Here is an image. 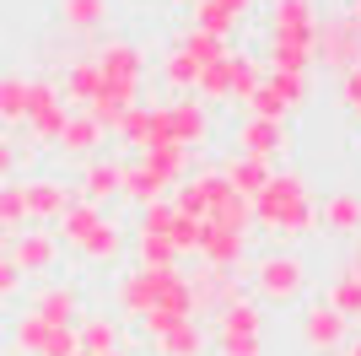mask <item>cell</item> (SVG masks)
<instances>
[{"mask_svg": "<svg viewBox=\"0 0 361 356\" xmlns=\"http://www.w3.org/2000/svg\"><path fill=\"white\" fill-rule=\"evenodd\" d=\"M189 28H200V32H211V38H221V44H232V38H238V16L232 11H221V6H216V0H195V6H189Z\"/></svg>", "mask_w": 361, "mask_h": 356, "instance_id": "obj_30", "label": "cell"}, {"mask_svg": "<svg viewBox=\"0 0 361 356\" xmlns=\"http://www.w3.org/2000/svg\"><path fill=\"white\" fill-rule=\"evenodd\" d=\"M238 275L243 270H211V265H200L195 275H183V286H189V313H195V319H216L232 297H243Z\"/></svg>", "mask_w": 361, "mask_h": 356, "instance_id": "obj_9", "label": "cell"}, {"mask_svg": "<svg viewBox=\"0 0 361 356\" xmlns=\"http://www.w3.org/2000/svg\"><path fill=\"white\" fill-rule=\"evenodd\" d=\"M27 227V200H22V178H6L0 184V232L11 237Z\"/></svg>", "mask_w": 361, "mask_h": 356, "instance_id": "obj_35", "label": "cell"}, {"mask_svg": "<svg viewBox=\"0 0 361 356\" xmlns=\"http://www.w3.org/2000/svg\"><path fill=\"white\" fill-rule=\"evenodd\" d=\"M340 356H361V340H356V335H350V345H345Z\"/></svg>", "mask_w": 361, "mask_h": 356, "instance_id": "obj_44", "label": "cell"}, {"mask_svg": "<svg viewBox=\"0 0 361 356\" xmlns=\"http://www.w3.org/2000/svg\"><path fill=\"white\" fill-rule=\"evenodd\" d=\"M173 49H178V54H189L200 71H205V65H211V59H221L232 44H221V38H211V32H200V28H183L178 38H173Z\"/></svg>", "mask_w": 361, "mask_h": 356, "instance_id": "obj_32", "label": "cell"}, {"mask_svg": "<svg viewBox=\"0 0 361 356\" xmlns=\"http://www.w3.org/2000/svg\"><path fill=\"white\" fill-rule=\"evenodd\" d=\"M103 124L97 119H87V114H75L71 108V119H65V130H60V141H54V151L60 157H75V162H87V157H97V146H103Z\"/></svg>", "mask_w": 361, "mask_h": 356, "instance_id": "obj_20", "label": "cell"}, {"mask_svg": "<svg viewBox=\"0 0 361 356\" xmlns=\"http://www.w3.org/2000/svg\"><path fill=\"white\" fill-rule=\"evenodd\" d=\"M27 87H32V76L0 71V130H16L27 119Z\"/></svg>", "mask_w": 361, "mask_h": 356, "instance_id": "obj_28", "label": "cell"}, {"mask_svg": "<svg viewBox=\"0 0 361 356\" xmlns=\"http://www.w3.org/2000/svg\"><path fill=\"white\" fill-rule=\"evenodd\" d=\"M157 356H211V329L205 319H183L167 335H157Z\"/></svg>", "mask_w": 361, "mask_h": 356, "instance_id": "obj_24", "label": "cell"}, {"mask_svg": "<svg viewBox=\"0 0 361 356\" xmlns=\"http://www.w3.org/2000/svg\"><path fill=\"white\" fill-rule=\"evenodd\" d=\"M232 103H248L254 97V87L264 81V59L259 54H248V49H232Z\"/></svg>", "mask_w": 361, "mask_h": 356, "instance_id": "obj_31", "label": "cell"}, {"mask_svg": "<svg viewBox=\"0 0 361 356\" xmlns=\"http://www.w3.org/2000/svg\"><path fill=\"white\" fill-rule=\"evenodd\" d=\"M216 173L226 178V189H238L243 200H254V194L264 189V184H270V173H275V167H270V162H259V157H238V151H232V157H226V162L216 167Z\"/></svg>", "mask_w": 361, "mask_h": 356, "instance_id": "obj_25", "label": "cell"}, {"mask_svg": "<svg viewBox=\"0 0 361 356\" xmlns=\"http://www.w3.org/2000/svg\"><path fill=\"white\" fill-rule=\"evenodd\" d=\"M49 329H54V324H44V319L27 308V313L11 324V351H16V356H38V351H44V340H49Z\"/></svg>", "mask_w": 361, "mask_h": 356, "instance_id": "obj_34", "label": "cell"}, {"mask_svg": "<svg viewBox=\"0 0 361 356\" xmlns=\"http://www.w3.org/2000/svg\"><path fill=\"white\" fill-rule=\"evenodd\" d=\"M135 265H146V270H167V265H178V254H173L167 232H135Z\"/></svg>", "mask_w": 361, "mask_h": 356, "instance_id": "obj_36", "label": "cell"}, {"mask_svg": "<svg viewBox=\"0 0 361 356\" xmlns=\"http://www.w3.org/2000/svg\"><path fill=\"white\" fill-rule=\"evenodd\" d=\"M216 6H221V11H232V16H238V22H248L259 0H216Z\"/></svg>", "mask_w": 361, "mask_h": 356, "instance_id": "obj_43", "label": "cell"}, {"mask_svg": "<svg viewBox=\"0 0 361 356\" xmlns=\"http://www.w3.org/2000/svg\"><path fill=\"white\" fill-rule=\"evenodd\" d=\"M103 216H108L103 206H87V200H75V206L65 210L60 222H54V227H60V232H54V237H60V249H75V243H81V237H87L92 227L103 222Z\"/></svg>", "mask_w": 361, "mask_h": 356, "instance_id": "obj_29", "label": "cell"}, {"mask_svg": "<svg viewBox=\"0 0 361 356\" xmlns=\"http://www.w3.org/2000/svg\"><path fill=\"white\" fill-rule=\"evenodd\" d=\"M108 356H130V351H108Z\"/></svg>", "mask_w": 361, "mask_h": 356, "instance_id": "obj_48", "label": "cell"}, {"mask_svg": "<svg viewBox=\"0 0 361 356\" xmlns=\"http://www.w3.org/2000/svg\"><path fill=\"white\" fill-rule=\"evenodd\" d=\"M307 103V76H286V71H264V81L254 87V97H248V119H281L286 124L297 108Z\"/></svg>", "mask_w": 361, "mask_h": 356, "instance_id": "obj_5", "label": "cell"}, {"mask_svg": "<svg viewBox=\"0 0 361 356\" xmlns=\"http://www.w3.org/2000/svg\"><path fill=\"white\" fill-rule=\"evenodd\" d=\"M340 108H345L350 119H361V65L340 71Z\"/></svg>", "mask_w": 361, "mask_h": 356, "instance_id": "obj_39", "label": "cell"}, {"mask_svg": "<svg viewBox=\"0 0 361 356\" xmlns=\"http://www.w3.org/2000/svg\"><path fill=\"white\" fill-rule=\"evenodd\" d=\"M313 65L324 71H350L361 65V22L350 11H318L313 22Z\"/></svg>", "mask_w": 361, "mask_h": 356, "instance_id": "obj_4", "label": "cell"}, {"mask_svg": "<svg viewBox=\"0 0 361 356\" xmlns=\"http://www.w3.org/2000/svg\"><path fill=\"white\" fill-rule=\"evenodd\" d=\"M167 227H173V200H157V206L140 210V227H135V232H167Z\"/></svg>", "mask_w": 361, "mask_h": 356, "instance_id": "obj_40", "label": "cell"}, {"mask_svg": "<svg viewBox=\"0 0 361 356\" xmlns=\"http://www.w3.org/2000/svg\"><path fill=\"white\" fill-rule=\"evenodd\" d=\"M167 194H173V184H167L162 173H157V167L151 162H124V184H119V200H130V206L135 210H146V206H157V200H167Z\"/></svg>", "mask_w": 361, "mask_h": 356, "instance_id": "obj_17", "label": "cell"}, {"mask_svg": "<svg viewBox=\"0 0 361 356\" xmlns=\"http://www.w3.org/2000/svg\"><path fill=\"white\" fill-rule=\"evenodd\" d=\"M200 232H205V222H195V216H178V210H173L167 243H173V254H178V265H183V259H189V254L200 249Z\"/></svg>", "mask_w": 361, "mask_h": 356, "instance_id": "obj_37", "label": "cell"}, {"mask_svg": "<svg viewBox=\"0 0 361 356\" xmlns=\"http://www.w3.org/2000/svg\"><path fill=\"white\" fill-rule=\"evenodd\" d=\"M313 22H318V0H270V28L275 38H307L313 44Z\"/></svg>", "mask_w": 361, "mask_h": 356, "instance_id": "obj_19", "label": "cell"}, {"mask_svg": "<svg viewBox=\"0 0 361 356\" xmlns=\"http://www.w3.org/2000/svg\"><path fill=\"white\" fill-rule=\"evenodd\" d=\"M324 302H329L345 324H361V265L356 259H345V265L329 275V292H324Z\"/></svg>", "mask_w": 361, "mask_h": 356, "instance_id": "obj_21", "label": "cell"}, {"mask_svg": "<svg viewBox=\"0 0 361 356\" xmlns=\"http://www.w3.org/2000/svg\"><path fill=\"white\" fill-rule=\"evenodd\" d=\"M75 356H87V351H75Z\"/></svg>", "mask_w": 361, "mask_h": 356, "instance_id": "obj_49", "label": "cell"}, {"mask_svg": "<svg viewBox=\"0 0 361 356\" xmlns=\"http://www.w3.org/2000/svg\"><path fill=\"white\" fill-rule=\"evenodd\" d=\"M195 259H200V265H211V270H243V265H248V237L226 232V227H205Z\"/></svg>", "mask_w": 361, "mask_h": 356, "instance_id": "obj_16", "label": "cell"}, {"mask_svg": "<svg viewBox=\"0 0 361 356\" xmlns=\"http://www.w3.org/2000/svg\"><path fill=\"white\" fill-rule=\"evenodd\" d=\"M22 200H27V227H54L65 210L75 206V189L65 178L32 173V178H22Z\"/></svg>", "mask_w": 361, "mask_h": 356, "instance_id": "obj_11", "label": "cell"}, {"mask_svg": "<svg viewBox=\"0 0 361 356\" xmlns=\"http://www.w3.org/2000/svg\"><path fill=\"white\" fill-rule=\"evenodd\" d=\"M27 308L38 313L44 324H75V319H81V292H75L71 281H54V275H49V281H38Z\"/></svg>", "mask_w": 361, "mask_h": 356, "instance_id": "obj_15", "label": "cell"}, {"mask_svg": "<svg viewBox=\"0 0 361 356\" xmlns=\"http://www.w3.org/2000/svg\"><path fill=\"white\" fill-rule=\"evenodd\" d=\"M65 119H71V103L60 97V87L54 81H32L27 87V135H32V146H54L65 130Z\"/></svg>", "mask_w": 361, "mask_h": 356, "instance_id": "obj_8", "label": "cell"}, {"mask_svg": "<svg viewBox=\"0 0 361 356\" xmlns=\"http://www.w3.org/2000/svg\"><path fill=\"white\" fill-rule=\"evenodd\" d=\"M318 227L329 237H356L361 232V194L356 189H334L329 200H318Z\"/></svg>", "mask_w": 361, "mask_h": 356, "instance_id": "obj_18", "label": "cell"}, {"mask_svg": "<svg viewBox=\"0 0 361 356\" xmlns=\"http://www.w3.org/2000/svg\"><path fill=\"white\" fill-rule=\"evenodd\" d=\"M254 227L275 237V249H291V243H302V237H313L318 232V200H313L307 173L275 167L270 184L254 194Z\"/></svg>", "mask_w": 361, "mask_h": 356, "instance_id": "obj_1", "label": "cell"}, {"mask_svg": "<svg viewBox=\"0 0 361 356\" xmlns=\"http://www.w3.org/2000/svg\"><path fill=\"white\" fill-rule=\"evenodd\" d=\"M119 184H124V162H119V157H108V151H97V157H87V162H81L75 200H87V206H103V210H108V200H119Z\"/></svg>", "mask_w": 361, "mask_h": 356, "instance_id": "obj_14", "label": "cell"}, {"mask_svg": "<svg viewBox=\"0 0 361 356\" xmlns=\"http://www.w3.org/2000/svg\"><path fill=\"white\" fill-rule=\"evenodd\" d=\"M71 254H81L87 265H114V259L124 254V227L114 222V216H103V222L92 227V232L81 237V243H75Z\"/></svg>", "mask_w": 361, "mask_h": 356, "instance_id": "obj_23", "label": "cell"}, {"mask_svg": "<svg viewBox=\"0 0 361 356\" xmlns=\"http://www.w3.org/2000/svg\"><path fill=\"white\" fill-rule=\"evenodd\" d=\"M345 11H361V0H345Z\"/></svg>", "mask_w": 361, "mask_h": 356, "instance_id": "obj_45", "label": "cell"}, {"mask_svg": "<svg viewBox=\"0 0 361 356\" xmlns=\"http://www.w3.org/2000/svg\"><path fill=\"white\" fill-rule=\"evenodd\" d=\"M75 345L87 356H108L119 351V319H103V313H81L75 319Z\"/></svg>", "mask_w": 361, "mask_h": 356, "instance_id": "obj_27", "label": "cell"}, {"mask_svg": "<svg viewBox=\"0 0 361 356\" xmlns=\"http://www.w3.org/2000/svg\"><path fill=\"white\" fill-rule=\"evenodd\" d=\"M211 335H264V308H259L248 292L232 297V302L211 319Z\"/></svg>", "mask_w": 361, "mask_h": 356, "instance_id": "obj_22", "label": "cell"}, {"mask_svg": "<svg viewBox=\"0 0 361 356\" xmlns=\"http://www.w3.org/2000/svg\"><path fill=\"white\" fill-rule=\"evenodd\" d=\"M356 265H361V232H356Z\"/></svg>", "mask_w": 361, "mask_h": 356, "instance_id": "obj_46", "label": "cell"}, {"mask_svg": "<svg viewBox=\"0 0 361 356\" xmlns=\"http://www.w3.org/2000/svg\"><path fill=\"white\" fill-rule=\"evenodd\" d=\"M0 254H6V232H0Z\"/></svg>", "mask_w": 361, "mask_h": 356, "instance_id": "obj_47", "label": "cell"}, {"mask_svg": "<svg viewBox=\"0 0 361 356\" xmlns=\"http://www.w3.org/2000/svg\"><path fill=\"white\" fill-rule=\"evenodd\" d=\"M16 292H22V275H16V265L0 254V302H16Z\"/></svg>", "mask_w": 361, "mask_h": 356, "instance_id": "obj_41", "label": "cell"}, {"mask_svg": "<svg viewBox=\"0 0 361 356\" xmlns=\"http://www.w3.org/2000/svg\"><path fill=\"white\" fill-rule=\"evenodd\" d=\"M92 59H97L103 81H114V87H130V92L146 87V54H140L130 38H108V44H97Z\"/></svg>", "mask_w": 361, "mask_h": 356, "instance_id": "obj_13", "label": "cell"}, {"mask_svg": "<svg viewBox=\"0 0 361 356\" xmlns=\"http://www.w3.org/2000/svg\"><path fill=\"white\" fill-rule=\"evenodd\" d=\"M232 146H238V157H259V162L281 167V157L291 151V130L281 119H243L232 130Z\"/></svg>", "mask_w": 361, "mask_h": 356, "instance_id": "obj_12", "label": "cell"}, {"mask_svg": "<svg viewBox=\"0 0 361 356\" xmlns=\"http://www.w3.org/2000/svg\"><path fill=\"white\" fill-rule=\"evenodd\" d=\"M54 16H60L65 32H81V38H97L108 22V0H60L54 6Z\"/></svg>", "mask_w": 361, "mask_h": 356, "instance_id": "obj_26", "label": "cell"}, {"mask_svg": "<svg viewBox=\"0 0 361 356\" xmlns=\"http://www.w3.org/2000/svg\"><path fill=\"white\" fill-rule=\"evenodd\" d=\"M6 178H16V141L11 135H0V184Z\"/></svg>", "mask_w": 361, "mask_h": 356, "instance_id": "obj_42", "label": "cell"}, {"mask_svg": "<svg viewBox=\"0 0 361 356\" xmlns=\"http://www.w3.org/2000/svg\"><path fill=\"white\" fill-rule=\"evenodd\" d=\"M162 108H167V135H173V146L195 151V157L211 146V130H216V124H211V108L200 103L195 92H189V97H167Z\"/></svg>", "mask_w": 361, "mask_h": 356, "instance_id": "obj_10", "label": "cell"}, {"mask_svg": "<svg viewBox=\"0 0 361 356\" xmlns=\"http://www.w3.org/2000/svg\"><path fill=\"white\" fill-rule=\"evenodd\" d=\"M350 329H356V324H345L329 302H307L302 319H297V340H302L307 356H340L350 345Z\"/></svg>", "mask_w": 361, "mask_h": 356, "instance_id": "obj_7", "label": "cell"}, {"mask_svg": "<svg viewBox=\"0 0 361 356\" xmlns=\"http://www.w3.org/2000/svg\"><path fill=\"white\" fill-rule=\"evenodd\" d=\"M162 81H167V92L173 97H189L195 92V81H200V65L189 54H178V49H167L162 54Z\"/></svg>", "mask_w": 361, "mask_h": 356, "instance_id": "obj_33", "label": "cell"}, {"mask_svg": "<svg viewBox=\"0 0 361 356\" xmlns=\"http://www.w3.org/2000/svg\"><path fill=\"white\" fill-rule=\"evenodd\" d=\"M307 286H313V265L297 249H270L248 259V297L259 308H297Z\"/></svg>", "mask_w": 361, "mask_h": 356, "instance_id": "obj_2", "label": "cell"}, {"mask_svg": "<svg viewBox=\"0 0 361 356\" xmlns=\"http://www.w3.org/2000/svg\"><path fill=\"white\" fill-rule=\"evenodd\" d=\"M6 259L16 265V275H22V281H27V275L49 281V275H54V265H60V237L49 232V227H22V232L6 237Z\"/></svg>", "mask_w": 361, "mask_h": 356, "instance_id": "obj_6", "label": "cell"}, {"mask_svg": "<svg viewBox=\"0 0 361 356\" xmlns=\"http://www.w3.org/2000/svg\"><path fill=\"white\" fill-rule=\"evenodd\" d=\"M216 356H264V335H211Z\"/></svg>", "mask_w": 361, "mask_h": 356, "instance_id": "obj_38", "label": "cell"}, {"mask_svg": "<svg viewBox=\"0 0 361 356\" xmlns=\"http://www.w3.org/2000/svg\"><path fill=\"white\" fill-rule=\"evenodd\" d=\"M114 302H119L124 319H146L151 308H162V302H189V286H183V265H167V270H146L135 265L130 275H119L114 286Z\"/></svg>", "mask_w": 361, "mask_h": 356, "instance_id": "obj_3", "label": "cell"}]
</instances>
